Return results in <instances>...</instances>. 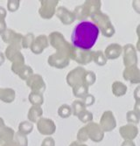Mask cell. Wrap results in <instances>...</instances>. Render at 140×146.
<instances>
[{"label": "cell", "instance_id": "obj_1", "mask_svg": "<svg viewBox=\"0 0 140 146\" xmlns=\"http://www.w3.org/2000/svg\"><path fill=\"white\" fill-rule=\"evenodd\" d=\"M100 30L95 23L82 21L75 25L71 34L72 44L83 51L90 50L96 43Z\"/></svg>", "mask_w": 140, "mask_h": 146}, {"label": "cell", "instance_id": "obj_2", "mask_svg": "<svg viewBox=\"0 0 140 146\" xmlns=\"http://www.w3.org/2000/svg\"><path fill=\"white\" fill-rule=\"evenodd\" d=\"M92 19L96 22V25L99 28V30L102 31L105 37L110 38L115 34V27L106 14L99 11L92 14Z\"/></svg>", "mask_w": 140, "mask_h": 146}, {"label": "cell", "instance_id": "obj_3", "mask_svg": "<svg viewBox=\"0 0 140 146\" xmlns=\"http://www.w3.org/2000/svg\"><path fill=\"white\" fill-rule=\"evenodd\" d=\"M123 60L125 68L137 65V49L132 44H126L123 46Z\"/></svg>", "mask_w": 140, "mask_h": 146}, {"label": "cell", "instance_id": "obj_4", "mask_svg": "<svg viewBox=\"0 0 140 146\" xmlns=\"http://www.w3.org/2000/svg\"><path fill=\"white\" fill-rule=\"evenodd\" d=\"M100 127L104 132H110L117 127V121L112 111H105L101 117Z\"/></svg>", "mask_w": 140, "mask_h": 146}, {"label": "cell", "instance_id": "obj_5", "mask_svg": "<svg viewBox=\"0 0 140 146\" xmlns=\"http://www.w3.org/2000/svg\"><path fill=\"white\" fill-rule=\"evenodd\" d=\"M86 129L88 138L91 139L93 142L100 143L101 141H103L104 137V131L102 129L99 124L91 122L86 126Z\"/></svg>", "mask_w": 140, "mask_h": 146}, {"label": "cell", "instance_id": "obj_6", "mask_svg": "<svg viewBox=\"0 0 140 146\" xmlns=\"http://www.w3.org/2000/svg\"><path fill=\"white\" fill-rule=\"evenodd\" d=\"M123 77L125 81L131 84H140V69L137 66L125 68L123 72Z\"/></svg>", "mask_w": 140, "mask_h": 146}, {"label": "cell", "instance_id": "obj_7", "mask_svg": "<svg viewBox=\"0 0 140 146\" xmlns=\"http://www.w3.org/2000/svg\"><path fill=\"white\" fill-rule=\"evenodd\" d=\"M138 128L135 124H125L120 127L119 133L124 140L133 141L138 135Z\"/></svg>", "mask_w": 140, "mask_h": 146}, {"label": "cell", "instance_id": "obj_8", "mask_svg": "<svg viewBox=\"0 0 140 146\" xmlns=\"http://www.w3.org/2000/svg\"><path fill=\"white\" fill-rule=\"evenodd\" d=\"M123 54V46L120 44L113 43L108 46L105 49L104 54L107 60H117Z\"/></svg>", "mask_w": 140, "mask_h": 146}, {"label": "cell", "instance_id": "obj_9", "mask_svg": "<svg viewBox=\"0 0 140 146\" xmlns=\"http://www.w3.org/2000/svg\"><path fill=\"white\" fill-rule=\"evenodd\" d=\"M38 130L42 135H52L55 131V125L51 120L42 119L38 123Z\"/></svg>", "mask_w": 140, "mask_h": 146}, {"label": "cell", "instance_id": "obj_10", "mask_svg": "<svg viewBox=\"0 0 140 146\" xmlns=\"http://www.w3.org/2000/svg\"><path fill=\"white\" fill-rule=\"evenodd\" d=\"M111 89H112V93L114 96L117 97H121V96H123L127 93L128 88H127V86L122 82L116 81L112 83Z\"/></svg>", "mask_w": 140, "mask_h": 146}, {"label": "cell", "instance_id": "obj_11", "mask_svg": "<svg viewBox=\"0 0 140 146\" xmlns=\"http://www.w3.org/2000/svg\"><path fill=\"white\" fill-rule=\"evenodd\" d=\"M93 60L99 66H104L107 63V58L102 51L93 52Z\"/></svg>", "mask_w": 140, "mask_h": 146}, {"label": "cell", "instance_id": "obj_12", "mask_svg": "<svg viewBox=\"0 0 140 146\" xmlns=\"http://www.w3.org/2000/svg\"><path fill=\"white\" fill-rule=\"evenodd\" d=\"M126 120L131 124L137 125L140 122V116L134 110H129L126 114Z\"/></svg>", "mask_w": 140, "mask_h": 146}, {"label": "cell", "instance_id": "obj_13", "mask_svg": "<svg viewBox=\"0 0 140 146\" xmlns=\"http://www.w3.org/2000/svg\"><path fill=\"white\" fill-rule=\"evenodd\" d=\"M78 117L82 123H88L93 120V115L90 112H88L85 110H82L81 113H79Z\"/></svg>", "mask_w": 140, "mask_h": 146}, {"label": "cell", "instance_id": "obj_14", "mask_svg": "<svg viewBox=\"0 0 140 146\" xmlns=\"http://www.w3.org/2000/svg\"><path fill=\"white\" fill-rule=\"evenodd\" d=\"M33 130V125L29 123H22L19 126V133L27 135Z\"/></svg>", "mask_w": 140, "mask_h": 146}, {"label": "cell", "instance_id": "obj_15", "mask_svg": "<svg viewBox=\"0 0 140 146\" xmlns=\"http://www.w3.org/2000/svg\"><path fill=\"white\" fill-rule=\"evenodd\" d=\"M16 143L18 146H27V138L25 135L18 133L15 137Z\"/></svg>", "mask_w": 140, "mask_h": 146}, {"label": "cell", "instance_id": "obj_16", "mask_svg": "<svg viewBox=\"0 0 140 146\" xmlns=\"http://www.w3.org/2000/svg\"><path fill=\"white\" fill-rule=\"evenodd\" d=\"M77 139L79 142L81 143H84L88 139V136L87 133V129L86 127L82 128L79 131H78V134H77Z\"/></svg>", "mask_w": 140, "mask_h": 146}, {"label": "cell", "instance_id": "obj_17", "mask_svg": "<svg viewBox=\"0 0 140 146\" xmlns=\"http://www.w3.org/2000/svg\"><path fill=\"white\" fill-rule=\"evenodd\" d=\"M136 33L137 35V45H136V49H137V51L140 52V24L137 26Z\"/></svg>", "mask_w": 140, "mask_h": 146}, {"label": "cell", "instance_id": "obj_18", "mask_svg": "<svg viewBox=\"0 0 140 146\" xmlns=\"http://www.w3.org/2000/svg\"><path fill=\"white\" fill-rule=\"evenodd\" d=\"M133 96H134V99L136 100V102L140 101V84L138 86H137L136 88L134 89Z\"/></svg>", "mask_w": 140, "mask_h": 146}, {"label": "cell", "instance_id": "obj_19", "mask_svg": "<svg viewBox=\"0 0 140 146\" xmlns=\"http://www.w3.org/2000/svg\"><path fill=\"white\" fill-rule=\"evenodd\" d=\"M41 146H54V140L53 138H51V137H48V138H46Z\"/></svg>", "mask_w": 140, "mask_h": 146}, {"label": "cell", "instance_id": "obj_20", "mask_svg": "<svg viewBox=\"0 0 140 146\" xmlns=\"http://www.w3.org/2000/svg\"><path fill=\"white\" fill-rule=\"evenodd\" d=\"M132 7L137 13L140 14V0H134V1H132Z\"/></svg>", "mask_w": 140, "mask_h": 146}, {"label": "cell", "instance_id": "obj_21", "mask_svg": "<svg viewBox=\"0 0 140 146\" xmlns=\"http://www.w3.org/2000/svg\"><path fill=\"white\" fill-rule=\"evenodd\" d=\"M95 102V98H94V96H86V98H85V103H86V105H92L93 103Z\"/></svg>", "mask_w": 140, "mask_h": 146}, {"label": "cell", "instance_id": "obj_22", "mask_svg": "<svg viewBox=\"0 0 140 146\" xmlns=\"http://www.w3.org/2000/svg\"><path fill=\"white\" fill-rule=\"evenodd\" d=\"M0 146H17V145L14 142H12V141H3V140H1Z\"/></svg>", "mask_w": 140, "mask_h": 146}, {"label": "cell", "instance_id": "obj_23", "mask_svg": "<svg viewBox=\"0 0 140 146\" xmlns=\"http://www.w3.org/2000/svg\"><path fill=\"white\" fill-rule=\"evenodd\" d=\"M133 110L140 116V101L138 102H136L135 104H134V108H133Z\"/></svg>", "mask_w": 140, "mask_h": 146}, {"label": "cell", "instance_id": "obj_24", "mask_svg": "<svg viewBox=\"0 0 140 146\" xmlns=\"http://www.w3.org/2000/svg\"><path fill=\"white\" fill-rule=\"evenodd\" d=\"M121 146H136V143L133 141H129V140H124Z\"/></svg>", "mask_w": 140, "mask_h": 146}, {"label": "cell", "instance_id": "obj_25", "mask_svg": "<svg viewBox=\"0 0 140 146\" xmlns=\"http://www.w3.org/2000/svg\"><path fill=\"white\" fill-rule=\"evenodd\" d=\"M70 146H88L86 145L85 143H79V142H73Z\"/></svg>", "mask_w": 140, "mask_h": 146}, {"label": "cell", "instance_id": "obj_26", "mask_svg": "<svg viewBox=\"0 0 140 146\" xmlns=\"http://www.w3.org/2000/svg\"><path fill=\"white\" fill-rule=\"evenodd\" d=\"M0 143H1V140H0Z\"/></svg>", "mask_w": 140, "mask_h": 146}]
</instances>
